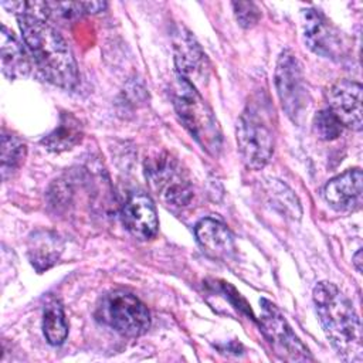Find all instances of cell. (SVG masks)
<instances>
[{
    "label": "cell",
    "instance_id": "cell-5",
    "mask_svg": "<svg viewBox=\"0 0 363 363\" xmlns=\"http://www.w3.org/2000/svg\"><path fill=\"white\" fill-rule=\"evenodd\" d=\"M96 319L116 333L139 337L150 328V312L133 294L115 289L105 294L95 311Z\"/></svg>",
    "mask_w": 363,
    "mask_h": 363
},
{
    "label": "cell",
    "instance_id": "cell-20",
    "mask_svg": "<svg viewBox=\"0 0 363 363\" xmlns=\"http://www.w3.org/2000/svg\"><path fill=\"white\" fill-rule=\"evenodd\" d=\"M106 7L104 1H68V3H48L50 17L61 18V20H72L82 14H94L99 13Z\"/></svg>",
    "mask_w": 363,
    "mask_h": 363
},
{
    "label": "cell",
    "instance_id": "cell-21",
    "mask_svg": "<svg viewBox=\"0 0 363 363\" xmlns=\"http://www.w3.org/2000/svg\"><path fill=\"white\" fill-rule=\"evenodd\" d=\"M313 130L319 139L333 140L340 136L343 130V125L333 115V112L329 108H326L316 112L313 118Z\"/></svg>",
    "mask_w": 363,
    "mask_h": 363
},
{
    "label": "cell",
    "instance_id": "cell-12",
    "mask_svg": "<svg viewBox=\"0 0 363 363\" xmlns=\"http://www.w3.org/2000/svg\"><path fill=\"white\" fill-rule=\"evenodd\" d=\"M122 220L126 230L140 241L152 240L157 234V211L147 194L135 193L129 196L122 208Z\"/></svg>",
    "mask_w": 363,
    "mask_h": 363
},
{
    "label": "cell",
    "instance_id": "cell-13",
    "mask_svg": "<svg viewBox=\"0 0 363 363\" xmlns=\"http://www.w3.org/2000/svg\"><path fill=\"white\" fill-rule=\"evenodd\" d=\"M174 61L179 77L187 79L196 88L200 81L207 78L208 62L206 54L187 31L182 30L174 40Z\"/></svg>",
    "mask_w": 363,
    "mask_h": 363
},
{
    "label": "cell",
    "instance_id": "cell-23",
    "mask_svg": "<svg viewBox=\"0 0 363 363\" xmlns=\"http://www.w3.org/2000/svg\"><path fill=\"white\" fill-rule=\"evenodd\" d=\"M353 265L356 267L357 272H362V250H357V252L353 255Z\"/></svg>",
    "mask_w": 363,
    "mask_h": 363
},
{
    "label": "cell",
    "instance_id": "cell-11",
    "mask_svg": "<svg viewBox=\"0 0 363 363\" xmlns=\"http://www.w3.org/2000/svg\"><path fill=\"white\" fill-rule=\"evenodd\" d=\"M326 203L340 213L356 211L363 199V174L360 169H349L345 173L330 179L323 187Z\"/></svg>",
    "mask_w": 363,
    "mask_h": 363
},
{
    "label": "cell",
    "instance_id": "cell-19",
    "mask_svg": "<svg viewBox=\"0 0 363 363\" xmlns=\"http://www.w3.org/2000/svg\"><path fill=\"white\" fill-rule=\"evenodd\" d=\"M43 332L47 342L52 346L64 343L68 335V325L60 301L50 299L43 312Z\"/></svg>",
    "mask_w": 363,
    "mask_h": 363
},
{
    "label": "cell",
    "instance_id": "cell-4",
    "mask_svg": "<svg viewBox=\"0 0 363 363\" xmlns=\"http://www.w3.org/2000/svg\"><path fill=\"white\" fill-rule=\"evenodd\" d=\"M174 109L194 140L210 155L217 156L223 135L220 125L197 88L187 79L177 77L173 91Z\"/></svg>",
    "mask_w": 363,
    "mask_h": 363
},
{
    "label": "cell",
    "instance_id": "cell-14",
    "mask_svg": "<svg viewBox=\"0 0 363 363\" xmlns=\"http://www.w3.org/2000/svg\"><path fill=\"white\" fill-rule=\"evenodd\" d=\"M196 238L207 255L228 259L234 252V240L228 227L213 217L201 218L194 227Z\"/></svg>",
    "mask_w": 363,
    "mask_h": 363
},
{
    "label": "cell",
    "instance_id": "cell-15",
    "mask_svg": "<svg viewBox=\"0 0 363 363\" xmlns=\"http://www.w3.org/2000/svg\"><path fill=\"white\" fill-rule=\"evenodd\" d=\"M20 40L6 27L1 26L0 33V60L1 71L9 79L27 77L31 69L30 57Z\"/></svg>",
    "mask_w": 363,
    "mask_h": 363
},
{
    "label": "cell",
    "instance_id": "cell-7",
    "mask_svg": "<svg viewBox=\"0 0 363 363\" xmlns=\"http://www.w3.org/2000/svg\"><path fill=\"white\" fill-rule=\"evenodd\" d=\"M274 78L282 109L294 122H299L308 109L309 96L301 62L291 50L279 54Z\"/></svg>",
    "mask_w": 363,
    "mask_h": 363
},
{
    "label": "cell",
    "instance_id": "cell-18",
    "mask_svg": "<svg viewBox=\"0 0 363 363\" xmlns=\"http://www.w3.org/2000/svg\"><path fill=\"white\" fill-rule=\"evenodd\" d=\"M27 156V146L17 136L3 130L1 133V153H0V170L3 180L13 177L14 173L23 166Z\"/></svg>",
    "mask_w": 363,
    "mask_h": 363
},
{
    "label": "cell",
    "instance_id": "cell-2",
    "mask_svg": "<svg viewBox=\"0 0 363 363\" xmlns=\"http://www.w3.org/2000/svg\"><path fill=\"white\" fill-rule=\"evenodd\" d=\"M312 299L326 337L336 353L345 362H362V325L352 302L335 284L328 281L315 285Z\"/></svg>",
    "mask_w": 363,
    "mask_h": 363
},
{
    "label": "cell",
    "instance_id": "cell-3",
    "mask_svg": "<svg viewBox=\"0 0 363 363\" xmlns=\"http://www.w3.org/2000/svg\"><path fill=\"white\" fill-rule=\"evenodd\" d=\"M274 109L268 101L258 98L248 102L242 111L235 129L237 146L244 164L248 169L259 170L272 157L275 149Z\"/></svg>",
    "mask_w": 363,
    "mask_h": 363
},
{
    "label": "cell",
    "instance_id": "cell-9",
    "mask_svg": "<svg viewBox=\"0 0 363 363\" xmlns=\"http://www.w3.org/2000/svg\"><path fill=\"white\" fill-rule=\"evenodd\" d=\"M303 40L308 48L323 58L339 60L343 55L340 33L330 21L315 9L302 10Z\"/></svg>",
    "mask_w": 363,
    "mask_h": 363
},
{
    "label": "cell",
    "instance_id": "cell-6",
    "mask_svg": "<svg viewBox=\"0 0 363 363\" xmlns=\"http://www.w3.org/2000/svg\"><path fill=\"white\" fill-rule=\"evenodd\" d=\"M145 176L150 189L172 207L183 208L193 199V189L179 163L167 153L145 162Z\"/></svg>",
    "mask_w": 363,
    "mask_h": 363
},
{
    "label": "cell",
    "instance_id": "cell-1",
    "mask_svg": "<svg viewBox=\"0 0 363 363\" xmlns=\"http://www.w3.org/2000/svg\"><path fill=\"white\" fill-rule=\"evenodd\" d=\"M16 11L24 44L44 78L64 89L78 84V67L64 37L51 26L48 3H3Z\"/></svg>",
    "mask_w": 363,
    "mask_h": 363
},
{
    "label": "cell",
    "instance_id": "cell-17",
    "mask_svg": "<svg viewBox=\"0 0 363 363\" xmlns=\"http://www.w3.org/2000/svg\"><path fill=\"white\" fill-rule=\"evenodd\" d=\"M82 139V125L72 113H62L58 125L45 138L41 145L51 152H64L72 149Z\"/></svg>",
    "mask_w": 363,
    "mask_h": 363
},
{
    "label": "cell",
    "instance_id": "cell-10",
    "mask_svg": "<svg viewBox=\"0 0 363 363\" xmlns=\"http://www.w3.org/2000/svg\"><path fill=\"white\" fill-rule=\"evenodd\" d=\"M362 85L352 79H339L328 89L329 109L339 122L352 129L362 130Z\"/></svg>",
    "mask_w": 363,
    "mask_h": 363
},
{
    "label": "cell",
    "instance_id": "cell-22",
    "mask_svg": "<svg viewBox=\"0 0 363 363\" xmlns=\"http://www.w3.org/2000/svg\"><path fill=\"white\" fill-rule=\"evenodd\" d=\"M231 6L234 9L235 18H237V21L241 27L251 28L258 23V20L261 17V11H259V9L255 3H252V1H234Z\"/></svg>",
    "mask_w": 363,
    "mask_h": 363
},
{
    "label": "cell",
    "instance_id": "cell-16",
    "mask_svg": "<svg viewBox=\"0 0 363 363\" xmlns=\"http://www.w3.org/2000/svg\"><path fill=\"white\" fill-rule=\"evenodd\" d=\"M62 251V242L57 234L50 231H38L30 237L28 258L31 265L43 272L52 267Z\"/></svg>",
    "mask_w": 363,
    "mask_h": 363
},
{
    "label": "cell",
    "instance_id": "cell-8",
    "mask_svg": "<svg viewBox=\"0 0 363 363\" xmlns=\"http://www.w3.org/2000/svg\"><path fill=\"white\" fill-rule=\"evenodd\" d=\"M261 328L275 354L288 362L313 360L308 347L295 335L282 312L269 301L261 299Z\"/></svg>",
    "mask_w": 363,
    "mask_h": 363
}]
</instances>
